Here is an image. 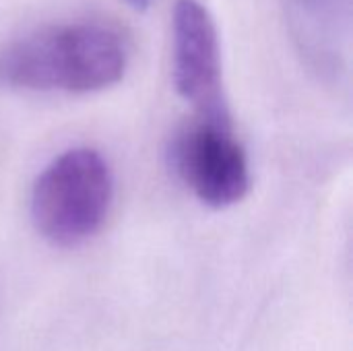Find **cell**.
Returning a JSON list of instances; mask_svg holds the SVG:
<instances>
[{
    "label": "cell",
    "mask_w": 353,
    "mask_h": 351,
    "mask_svg": "<svg viewBox=\"0 0 353 351\" xmlns=\"http://www.w3.org/2000/svg\"><path fill=\"white\" fill-rule=\"evenodd\" d=\"M114 201V176L105 157L74 147L54 157L31 188V219L54 246L70 248L93 238Z\"/></svg>",
    "instance_id": "obj_2"
},
{
    "label": "cell",
    "mask_w": 353,
    "mask_h": 351,
    "mask_svg": "<svg viewBox=\"0 0 353 351\" xmlns=\"http://www.w3.org/2000/svg\"><path fill=\"white\" fill-rule=\"evenodd\" d=\"M283 8L302 56L319 70H339L350 48L352 0H283Z\"/></svg>",
    "instance_id": "obj_5"
},
{
    "label": "cell",
    "mask_w": 353,
    "mask_h": 351,
    "mask_svg": "<svg viewBox=\"0 0 353 351\" xmlns=\"http://www.w3.org/2000/svg\"><path fill=\"white\" fill-rule=\"evenodd\" d=\"M126 66L122 35L101 23L43 27L0 52V81L29 91H103L122 81Z\"/></svg>",
    "instance_id": "obj_1"
},
{
    "label": "cell",
    "mask_w": 353,
    "mask_h": 351,
    "mask_svg": "<svg viewBox=\"0 0 353 351\" xmlns=\"http://www.w3.org/2000/svg\"><path fill=\"white\" fill-rule=\"evenodd\" d=\"M128 2H130L137 10H145V8L151 4V0H128Z\"/></svg>",
    "instance_id": "obj_6"
},
{
    "label": "cell",
    "mask_w": 353,
    "mask_h": 351,
    "mask_svg": "<svg viewBox=\"0 0 353 351\" xmlns=\"http://www.w3.org/2000/svg\"><path fill=\"white\" fill-rule=\"evenodd\" d=\"M168 155L176 176L207 207H232L250 190V163L232 124L199 118L176 132Z\"/></svg>",
    "instance_id": "obj_3"
},
{
    "label": "cell",
    "mask_w": 353,
    "mask_h": 351,
    "mask_svg": "<svg viewBox=\"0 0 353 351\" xmlns=\"http://www.w3.org/2000/svg\"><path fill=\"white\" fill-rule=\"evenodd\" d=\"M172 77L178 95L203 120L232 124L221 87V50L211 12L199 0H176L172 14Z\"/></svg>",
    "instance_id": "obj_4"
}]
</instances>
